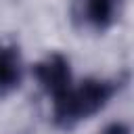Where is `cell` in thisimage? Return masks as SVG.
<instances>
[{
	"label": "cell",
	"mask_w": 134,
	"mask_h": 134,
	"mask_svg": "<svg viewBox=\"0 0 134 134\" xmlns=\"http://www.w3.org/2000/svg\"><path fill=\"white\" fill-rule=\"evenodd\" d=\"M119 90V82L88 77L77 86H69L61 96L52 98V121L61 130H71L80 121L100 113L113 94Z\"/></svg>",
	"instance_id": "6da1fadb"
},
{
	"label": "cell",
	"mask_w": 134,
	"mask_h": 134,
	"mask_svg": "<svg viewBox=\"0 0 134 134\" xmlns=\"http://www.w3.org/2000/svg\"><path fill=\"white\" fill-rule=\"evenodd\" d=\"M34 77L40 84V88L50 96V100L61 96L73 84L69 61L61 52H50L42 61H38L34 65Z\"/></svg>",
	"instance_id": "7a4b0ae2"
},
{
	"label": "cell",
	"mask_w": 134,
	"mask_h": 134,
	"mask_svg": "<svg viewBox=\"0 0 134 134\" xmlns=\"http://www.w3.org/2000/svg\"><path fill=\"white\" fill-rule=\"evenodd\" d=\"M119 0H73L71 15L80 27L105 31L119 19Z\"/></svg>",
	"instance_id": "3957f363"
},
{
	"label": "cell",
	"mask_w": 134,
	"mask_h": 134,
	"mask_svg": "<svg viewBox=\"0 0 134 134\" xmlns=\"http://www.w3.org/2000/svg\"><path fill=\"white\" fill-rule=\"evenodd\" d=\"M21 77H23V65L19 50L15 46L0 44V96L15 92L21 86Z\"/></svg>",
	"instance_id": "277c9868"
},
{
	"label": "cell",
	"mask_w": 134,
	"mask_h": 134,
	"mask_svg": "<svg viewBox=\"0 0 134 134\" xmlns=\"http://www.w3.org/2000/svg\"><path fill=\"white\" fill-rule=\"evenodd\" d=\"M103 134H130V128L126 124H111L103 130Z\"/></svg>",
	"instance_id": "5b68a950"
}]
</instances>
